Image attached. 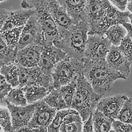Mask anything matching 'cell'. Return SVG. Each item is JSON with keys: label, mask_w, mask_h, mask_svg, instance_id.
<instances>
[{"label": "cell", "mask_w": 132, "mask_h": 132, "mask_svg": "<svg viewBox=\"0 0 132 132\" xmlns=\"http://www.w3.org/2000/svg\"><path fill=\"white\" fill-rule=\"evenodd\" d=\"M43 49L42 45H31L18 50L15 63L26 68L38 66Z\"/></svg>", "instance_id": "cell-16"}, {"label": "cell", "mask_w": 132, "mask_h": 132, "mask_svg": "<svg viewBox=\"0 0 132 132\" xmlns=\"http://www.w3.org/2000/svg\"><path fill=\"white\" fill-rule=\"evenodd\" d=\"M127 34V30L123 25L117 24L109 27L105 34L112 45L119 46Z\"/></svg>", "instance_id": "cell-25"}, {"label": "cell", "mask_w": 132, "mask_h": 132, "mask_svg": "<svg viewBox=\"0 0 132 132\" xmlns=\"http://www.w3.org/2000/svg\"><path fill=\"white\" fill-rule=\"evenodd\" d=\"M35 104V110L27 126L29 131L33 128L40 129L41 132H47V127L52 122L57 110L47 105L43 100Z\"/></svg>", "instance_id": "cell-9"}, {"label": "cell", "mask_w": 132, "mask_h": 132, "mask_svg": "<svg viewBox=\"0 0 132 132\" xmlns=\"http://www.w3.org/2000/svg\"><path fill=\"white\" fill-rule=\"evenodd\" d=\"M126 58L132 63V39L127 35L118 46Z\"/></svg>", "instance_id": "cell-33"}, {"label": "cell", "mask_w": 132, "mask_h": 132, "mask_svg": "<svg viewBox=\"0 0 132 132\" xmlns=\"http://www.w3.org/2000/svg\"><path fill=\"white\" fill-rule=\"evenodd\" d=\"M103 1L105 5V13L98 32L101 35H104L107 30L113 25L130 21L128 18L130 13L129 11H122L111 5L109 0Z\"/></svg>", "instance_id": "cell-12"}, {"label": "cell", "mask_w": 132, "mask_h": 132, "mask_svg": "<svg viewBox=\"0 0 132 132\" xmlns=\"http://www.w3.org/2000/svg\"><path fill=\"white\" fill-rule=\"evenodd\" d=\"M6 104L10 113L13 131H16L19 128L27 126L34 112L35 104L24 106H16L8 103Z\"/></svg>", "instance_id": "cell-14"}, {"label": "cell", "mask_w": 132, "mask_h": 132, "mask_svg": "<svg viewBox=\"0 0 132 132\" xmlns=\"http://www.w3.org/2000/svg\"><path fill=\"white\" fill-rule=\"evenodd\" d=\"M51 14L57 25L59 37L63 35L76 23L57 0H47Z\"/></svg>", "instance_id": "cell-13"}, {"label": "cell", "mask_w": 132, "mask_h": 132, "mask_svg": "<svg viewBox=\"0 0 132 132\" xmlns=\"http://www.w3.org/2000/svg\"><path fill=\"white\" fill-rule=\"evenodd\" d=\"M106 60L114 69L127 77L130 71V66L131 63L124 55L118 46L112 44Z\"/></svg>", "instance_id": "cell-17"}, {"label": "cell", "mask_w": 132, "mask_h": 132, "mask_svg": "<svg viewBox=\"0 0 132 132\" xmlns=\"http://www.w3.org/2000/svg\"><path fill=\"white\" fill-rule=\"evenodd\" d=\"M109 1L122 11L125 10L128 2V0H109Z\"/></svg>", "instance_id": "cell-38"}, {"label": "cell", "mask_w": 132, "mask_h": 132, "mask_svg": "<svg viewBox=\"0 0 132 132\" xmlns=\"http://www.w3.org/2000/svg\"><path fill=\"white\" fill-rule=\"evenodd\" d=\"M44 39L36 13L24 26L16 46L18 50L31 45H43Z\"/></svg>", "instance_id": "cell-7"}, {"label": "cell", "mask_w": 132, "mask_h": 132, "mask_svg": "<svg viewBox=\"0 0 132 132\" xmlns=\"http://www.w3.org/2000/svg\"><path fill=\"white\" fill-rule=\"evenodd\" d=\"M28 104H31L43 100L50 90L41 85H30L23 87Z\"/></svg>", "instance_id": "cell-21"}, {"label": "cell", "mask_w": 132, "mask_h": 132, "mask_svg": "<svg viewBox=\"0 0 132 132\" xmlns=\"http://www.w3.org/2000/svg\"><path fill=\"white\" fill-rule=\"evenodd\" d=\"M84 61L68 55L59 62L52 73L53 88L58 89L77 80L82 74Z\"/></svg>", "instance_id": "cell-5"}, {"label": "cell", "mask_w": 132, "mask_h": 132, "mask_svg": "<svg viewBox=\"0 0 132 132\" xmlns=\"http://www.w3.org/2000/svg\"><path fill=\"white\" fill-rule=\"evenodd\" d=\"M82 75L94 91L102 96L111 90L115 80L127 78L110 65L106 59L84 60Z\"/></svg>", "instance_id": "cell-1"}, {"label": "cell", "mask_w": 132, "mask_h": 132, "mask_svg": "<svg viewBox=\"0 0 132 132\" xmlns=\"http://www.w3.org/2000/svg\"><path fill=\"white\" fill-rule=\"evenodd\" d=\"M11 86L0 73V99L4 98L12 89Z\"/></svg>", "instance_id": "cell-35"}, {"label": "cell", "mask_w": 132, "mask_h": 132, "mask_svg": "<svg viewBox=\"0 0 132 132\" xmlns=\"http://www.w3.org/2000/svg\"><path fill=\"white\" fill-rule=\"evenodd\" d=\"M2 129H3V128H2V126L0 125V131H2Z\"/></svg>", "instance_id": "cell-43"}, {"label": "cell", "mask_w": 132, "mask_h": 132, "mask_svg": "<svg viewBox=\"0 0 132 132\" xmlns=\"http://www.w3.org/2000/svg\"><path fill=\"white\" fill-rule=\"evenodd\" d=\"M11 12V11L0 8V33L4 24L9 16Z\"/></svg>", "instance_id": "cell-37"}, {"label": "cell", "mask_w": 132, "mask_h": 132, "mask_svg": "<svg viewBox=\"0 0 132 132\" xmlns=\"http://www.w3.org/2000/svg\"><path fill=\"white\" fill-rule=\"evenodd\" d=\"M127 98L125 95H117L101 98L96 109L109 118L116 119Z\"/></svg>", "instance_id": "cell-15"}, {"label": "cell", "mask_w": 132, "mask_h": 132, "mask_svg": "<svg viewBox=\"0 0 132 132\" xmlns=\"http://www.w3.org/2000/svg\"><path fill=\"white\" fill-rule=\"evenodd\" d=\"M23 9H34L42 28L44 39L43 44H53L59 37L57 25L50 11L47 0H22Z\"/></svg>", "instance_id": "cell-4"}, {"label": "cell", "mask_w": 132, "mask_h": 132, "mask_svg": "<svg viewBox=\"0 0 132 132\" xmlns=\"http://www.w3.org/2000/svg\"><path fill=\"white\" fill-rule=\"evenodd\" d=\"M76 85L77 80H75L58 88L62 95L68 108H71L76 88Z\"/></svg>", "instance_id": "cell-28"}, {"label": "cell", "mask_w": 132, "mask_h": 132, "mask_svg": "<svg viewBox=\"0 0 132 132\" xmlns=\"http://www.w3.org/2000/svg\"><path fill=\"white\" fill-rule=\"evenodd\" d=\"M0 73L5 77L12 88L19 86V69L16 63L4 64L0 69Z\"/></svg>", "instance_id": "cell-23"}, {"label": "cell", "mask_w": 132, "mask_h": 132, "mask_svg": "<svg viewBox=\"0 0 132 132\" xmlns=\"http://www.w3.org/2000/svg\"><path fill=\"white\" fill-rule=\"evenodd\" d=\"M70 108L58 110L57 111L52 122L47 127V132H59L65 116L69 112Z\"/></svg>", "instance_id": "cell-31"}, {"label": "cell", "mask_w": 132, "mask_h": 132, "mask_svg": "<svg viewBox=\"0 0 132 132\" xmlns=\"http://www.w3.org/2000/svg\"><path fill=\"white\" fill-rule=\"evenodd\" d=\"M102 97L81 74L77 79L76 88L71 108L78 111L84 122L96 109Z\"/></svg>", "instance_id": "cell-3"}, {"label": "cell", "mask_w": 132, "mask_h": 132, "mask_svg": "<svg viewBox=\"0 0 132 132\" xmlns=\"http://www.w3.org/2000/svg\"><path fill=\"white\" fill-rule=\"evenodd\" d=\"M128 18L129 19V20H130V22L131 24H132V12L130 13L128 15Z\"/></svg>", "instance_id": "cell-41"}, {"label": "cell", "mask_w": 132, "mask_h": 132, "mask_svg": "<svg viewBox=\"0 0 132 132\" xmlns=\"http://www.w3.org/2000/svg\"><path fill=\"white\" fill-rule=\"evenodd\" d=\"M23 27H16L1 34L3 39L9 45L16 47Z\"/></svg>", "instance_id": "cell-29"}, {"label": "cell", "mask_w": 132, "mask_h": 132, "mask_svg": "<svg viewBox=\"0 0 132 132\" xmlns=\"http://www.w3.org/2000/svg\"><path fill=\"white\" fill-rule=\"evenodd\" d=\"M127 8L130 12H132V0L128 2L127 5Z\"/></svg>", "instance_id": "cell-40"}, {"label": "cell", "mask_w": 132, "mask_h": 132, "mask_svg": "<svg viewBox=\"0 0 132 132\" xmlns=\"http://www.w3.org/2000/svg\"><path fill=\"white\" fill-rule=\"evenodd\" d=\"M116 119L132 124V98H127Z\"/></svg>", "instance_id": "cell-30"}, {"label": "cell", "mask_w": 132, "mask_h": 132, "mask_svg": "<svg viewBox=\"0 0 132 132\" xmlns=\"http://www.w3.org/2000/svg\"><path fill=\"white\" fill-rule=\"evenodd\" d=\"M43 100L47 105L57 110L68 108L59 89L53 88Z\"/></svg>", "instance_id": "cell-26"}, {"label": "cell", "mask_w": 132, "mask_h": 132, "mask_svg": "<svg viewBox=\"0 0 132 132\" xmlns=\"http://www.w3.org/2000/svg\"><path fill=\"white\" fill-rule=\"evenodd\" d=\"M89 27L86 20L76 23L63 35L53 42L67 55L84 61Z\"/></svg>", "instance_id": "cell-2"}, {"label": "cell", "mask_w": 132, "mask_h": 132, "mask_svg": "<svg viewBox=\"0 0 132 132\" xmlns=\"http://www.w3.org/2000/svg\"><path fill=\"white\" fill-rule=\"evenodd\" d=\"M105 13V5L103 0H87L86 20L89 27L88 34H98Z\"/></svg>", "instance_id": "cell-11"}, {"label": "cell", "mask_w": 132, "mask_h": 132, "mask_svg": "<svg viewBox=\"0 0 132 132\" xmlns=\"http://www.w3.org/2000/svg\"><path fill=\"white\" fill-rule=\"evenodd\" d=\"M93 113H91L89 118L83 122L82 131L84 132H92L93 131V123L92 119Z\"/></svg>", "instance_id": "cell-36"}, {"label": "cell", "mask_w": 132, "mask_h": 132, "mask_svg": "<svg viewBox=\"0 0 132 132\" xmlns=\"http://www.w3.org/2000/svg\"><path fill=\"white\" fill-rule=\"evenodd\" d=\"M0 125L4 131H13L11 115L7 107L0 106Z\"/></svg>", "instance_id": "cell-32"}, {"label": "cell", "mask_w": 132, "mask_h": 132, "mask_svg": "<svg viewBox=\"0 0 132 132\" xmlns=\"http://www.w3.org/2000/svg\"><path fill=\"white\" fill-rule=\"evenodd\" d=\"M112 128L117 132H132V124L120 120H113Z\"/></svg>", "instance_id": "cell-34"}, {"label": "cell", "mask_w": 132, "mask_h": 132, "mask_svg": "<svg viewBox=\"0 0 132 132\" xmlns=\"http://www.w3.org/2000/svg\"><path fill=\"white\" fill-rule=\"evenodd\" d=\"M125 28L126 29L127 31V35L130 36V37L132 39V24L129 22H123L122 24Z\"/></svg>", "instance_id": "cell-39"}, {"label": "cell", "mask_w": 132, "mask_h": 132, "mask_svg": "<svg viewBox=\"0 0 132 132\" xmlns=\"http://www.w3.org/2000/svg\"><path fill=\"white\" fill-rule=\"evenodd\" d=\"M67 55L63 51L55 46L54 44L44 45L38 66L46 76L52 78L51 75L54 69Z\"/></svg>", "instance_id": "cell-10"}, {"label": "cell", "mask_w": 132, "mask_h": 132, "mask_svg": "<svg viewBox=\"0 0 132 132\" xmlns=\"http://www.w3.org/2000/svg\"><path fill=\"white\" fill-rule=\"evenodd\" d=\"M93 131L108 132L112 128V123L114 119H111L102 112L96 109L92 116Z\"/></svg>", "instance_id": "cell-22"}, {"label": "cell", "mask_w": 132, "mask_h": 132, "mask_svg": "<svg viewBox=\"0 0 132 132\" xmlns=\"http://www.w3.org/2000/svg\"><path fill=\"white\" fill-rule=\"evenodd\" d=\"M5 101L11 104L24 106L28 105L23 87L12 88L6 95Z\"/></svg>", "instance_id": "cell-27"}, {"label": "cell", "mask_w": 132, "mask_h": 132, "mask_svg": "<svg viewBox=\"0 0 132 132\" xmlns=\"http://www.w3.org/2000/svg\"><path fill=\"white\" fill-rule=\"evenodd\" d=\"M6 1V0H0V2H3V1Z\"/></svg>", "instance_id": "cell-44"}, {"label": "cell", "mask_w": 132, "mask_h": 132, "mask_svg": "<svg viewBox=\"0 0 132 132\" xmlns=\"http://www.w3.org/2000/svg\"><path fill=\"white\" fill-rule=\"evenodd\" d=\"M131 1V0H128V2H129V1Z\"/></svg>", "instance_id": "cell-45"}, {"label": "cell", "mask_w": 132, "mask_h": 132, "mask_svg": "<svg viewBox=\"0 0 132 132\" xmlns=\"http://www.w3.org/2000/svg\"><path fill=\"white\" fill-rule=\"evenodd\" d=\"M17 64L19 69V87L41 85L47 88L50 91L53 89L52 78L46 76L38 66L26 68Z\"/></svg>", "instance_id": "cell-8"}, {"label": "cell", "mask_w": 132, "mask_h": 132, "mask_svg": "<svg viewBox=\"0 0 132 132\" xmlns=\"http://www.w3.org/2000/svg\"><path fill=\"white\" fill-rule=\"evenodd\" d=\"M82 125L83 121L78 111L70 108L63 119L59 132H81Z\"/></svg>", "instance_id": "cell-20"}, {"label": "cell", "mask_w": 132, "mask_h": 132, "mask_svg": "<svg viewBox=\"0 0 132 132\" xmlns=\"http://www.w3.org/2000/svg\"><path fill=\"white\" fill-rule=\"evenodd\" d=\"M18 50L9 45L2 37L0 33V60L4 64L14 63Z\"/></svg>", "instance_id": "cell-24"}, {"label": "cell", "mask_w": 132, "mask_h": 132, "mask_svg": "<svg viewBox=\"0 0 132 132\" xmlns=\"http://www.w3.org/2000/svg\"><path fill=\"white\" fill-rule=\"evenodd\" d=\"M111 45L110 41L104 35L88 34L84 60H105Z\"/></svg>", "instance_id": "cell-6"}, {"label": "cell", "mask_w": 132, "mask_h": 132, "mask_svg": "<svg viewBox=\"0 0 132 132\" xmlns=\"http://www.w3.org/2000/svg\"><path fill=\"white\" fill-rule=\"evenodd\" d=\"M35 13L34 9H21L11 11L4 24L1 33L13 28L24 26L30 17Z\"/></svg>", "instance_id": "cell-18"}, {"label": "cell", "mask_w": 132, "mask_h": 132, "mask_svg": "<svg viewBox=\"0 0 132 132\" xmlns=\"http://www.w3.org/2000/svg\"><path fill=\"white\" fill-rule=\"evenodd\" d=\"M4 64H5L4 63L2 60H0V69H1V68L2 67V65H3Z\"/></svg>", "instance_id": "cell-42"}, {"label": "cell", "mask_w": 132, "mask_h": 132, "mask_svg": "<svg viewBox=\"0 0 132 132\" xmlns=\"http://www.w3.org/2000/svg\"><path fill=\"white\" fill-rule=\"evenodd\" d=\"M70 17L76 23L86 20L87 0H57Z\"/></svg>", "instance_id": "cell-19"}]
</instances>
